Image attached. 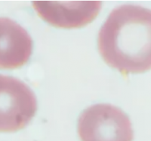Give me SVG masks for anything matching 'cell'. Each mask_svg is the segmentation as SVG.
Masks as SVG:
<instances>
[{"label": "cell", "mask_w": 151, "mask_h": 141, "mask_svg": "<svg viewBox=\"0 0 151 141\" xmlns=\"http://www.w3.org/2000/svg\"><path fill=\"white\" fill-rule=\"evenodd\" d=\"M104 61L122 74L151 69V10L138 5L116 8L99 32Z\"/></svg>", "instance_id": "1"}, {"label": "cell", "mask_w": 151, "mask_h": 141, "mask_svg": "<svg viewBox=\"0 0 151 141\" xmlns=\"http://www.w3.org/2000/svg\"><path fill=\"white\" fill-rule=\"evenodd\" d=\"M81 141H132L133 130L129 116L108 104L86 109L78 121Z\"/></svg>", "instance_id": "2"}, {"label": "cell", "mask_w": 151, "mask_h": 141, "mask_svg": "<svg viewBox=\"0 0 151 141\" xmlns=\"http://www.w3.org/2000/svg\"><path fill=\"white\" fill-rule=\"evenodd\" d=\"M37 111L35 95L24 82L0 74V132L26 127Z\"/></svg>", "instance_id": "3"}, {"label": "cell", "mask_w": 151, "mask_h": 141, "mask_svg": "<svg viewBox=\"0 0 151 141\" xmlns=\"http://www.w3.org/2000/svg\"><path fill=\"white\" fill-rule=\"evenodd\" d=\"M100 1L57 2L34 1L33 7L42 20L55 27L80 28L94 21L99 14Z\"/></svg>", "instance_id": "4"}, {"label": "cell", "mask_w": 151, "mask_h": 141, "mask_svg": "<svg viewBox=\"0 0 151 141\" xmlns=\"http://www.w3.org/2000/svg\"><path fill=\"white\" fill-rule=\"evenodd\" d=\"M33 40L21 26L0 17V69L22 67L30 58Z\"/></svg>", "instance_id": "5"}]
</instances>
